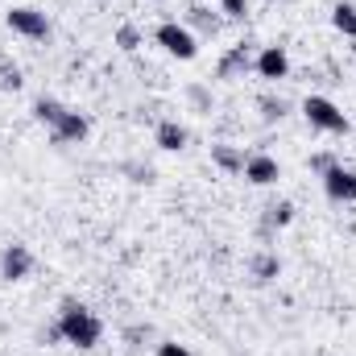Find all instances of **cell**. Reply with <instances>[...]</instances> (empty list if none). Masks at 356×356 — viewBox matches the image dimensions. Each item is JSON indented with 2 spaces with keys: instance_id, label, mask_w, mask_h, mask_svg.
<instances>
[{
  "instance_id": "1",
  "label": "cell",
  "mask_w": 356,
  "mask_h": 356,
  "mask_svg": "<svg viewBox=\"0 0 356 356\" xmlns=\"http://www.w3.org/2000/svg\"><path fill=\"white\" fill-rule=\"evenodd\" d=\"M58 327H63V340L67 344H75V348H95L99 344V336H104V323L91 315L88 307H79V302H63V315H58Z\"/></svg>"
},
{
  "instance_id": "2",
  "label": "cell",
  "mask_w": 356,
  "mask_h": 356,
  "mask_svg": "<svg viewBox=\"0 0 356 356\" xmlns=\"http://www.w3.org/2000/svg\"><path fill=\"white\" fill-rule=\"evenodd\" d=\"M154 38H158V46H162L166 54H175V58H182V63H191V58L199 54V38L191 33V25H178V21H162Z\"/></svg>"
},
{
  "instance_id": "3",
  "label": "cell",
  "mask_w": 356,
  "mask_h": 356,
  "mask_svg": "<svg viewBox=\"0 0 356 356\" xmlns=\"http://www.w3.org/2000/svg\"><path fill=\"white\" fill-rule=\"evenodd\" d=\"M302 116H307L315 129H323V133H348V116H344L327 95H307V99H302Z\"/></svg>"
},
{
  "instance_id": "4",
  "label": "cell",
  "mask_w": 356,
  "mask_h": 356,
  "mask_svg": "<svg viewBox=\"0 0 356 356\" xmlns=\"http://www.w3.org/2000/svg\"><path fill=\"white\" fill-rule=\"evenodd\" d=\"M8 29L21 33V38H29V42H46V38H50V21H46V13H38V8H29V4L8 8Z\"/></svg>"
},
{
  "instance_id": "5",
  "label": "cell",
  "mask_w": 356,
  "mask_h": 356,
  "mask_svg": "<svg viewBox=\"0 0 356 356\" xmlns=\"http://www.w3.org/2000/svg\"><path fill=\"white\" fill-rule=\"evenodd\" d=\"M323 191L336 199V203H356V170H348V166H332L327 175H323Z\"/></svg>"
},
{
  "instance_id": "6",
  "label": "cell",
  "mask_w": 356,
  "mask_h": 356,
  "mask_svg": "<svg viewBox=\"0 0 356 356\" xmlns=\"http://www.w3.org/2000/svg\"><path fill=\"white\" fill-rule=\"evenodd\" d=\"M253 71H257L261 79H286V75H290V58H286L282 46H266V50L253 58Z\"/></svg>"
},
{
  "instance_id": "7",
  "label": "cell",
  "mask_w": 356,
  "mask_h": 356,
  "mask_svg": "<svg viewBox=\"0 0 356 356\" xmlns=\"http://www.w3.org/2000/svg\"><path fill=\"white\" fill-rule=\"evenodd\" d=\"M29 269H33V257H29L25 245H8L4 249V257H0V277L4 282H21V277H29Z\"/></svg>"
},
{
  "instance_id": "8",
  "label": "cell",
  "mask_w": 356,
  "mask_h": 356,
  "mask_svg": "<svg viewBox=\"0 0 356 356\" xmlns=\"http://www.w3.org/2000/svg\"><path fill=\"white\" fill-rule=\"evenodd\" d=\"M245 178L253 182V186H273L282 170H277V162L269 158V154H249V162H245Z\"/></svg>"
},
{
  "instance_id": "9",
  "label": "cell",
  "mask_w": 356,
  "mask_h": 356,
  "mask_svg": "<svg viewBox=\"0 0 356 356\" xmlns=\"http://www.w3.org/2000/svg\"><path fill=\"white\" fill-rule=\"evenodd\" d=\"M50 133H54V141H58V145H79V141L88 137V116H79V112H71V108H67V116H63Z\"/></svg>"
},
{
  "instance_id": "10",
  "label": "cell",
  "mask_w": 356,
  "mask_h": 356,
  "mask_svg": "<svg viewBox=\"0 0 356 356\" xmlns=\"http://www.w3.org/2000/svg\"><path fill=\"white\" fill-rule=\"evenodd\" d=\"M249 67H253V58H249V50H245V46H232V50H228V54L220 58V67H216V75H220V79H241V75H245Z\"/></svg>"
},
{
  "instance_id": "11",
  "label": "cell",
  "mask_w": 356,
  "mask_h": 356,
  "mask_svg": "<svg viewBox=\"0 0 356 356\" xmlns=\"http://www.w3.org/2000/svg\"><path fill=\"white\" fill-rule=\"evenodd\" d=\"M211 162L224 170V175H245V154L236 149V145H211Z\"/></svg>"
},
{
  "instance_id": "12",
  "label": "cell",
  "mask_w": 356,
  "mask_h": 356,
  "mask_svg": "<svg viewBox=\"0 0 356 356\" xmlns=\"http://www.w3.org/2000/svg\"><path fill=\"white\" fill-rule=\"evenodd\" d=\"M154 137H158V145H162V149H166V154H178V149H182V145H186V129H182V124H178V120H162V124H158V133H154Z\"/></svg>"
},
{
  "instance_id": "13",
  "label": "cell",
  "mask_w": 356,
  "mask_h": 356,
  "mask_svg": "<svg viewBox=\"0 0 356 356\" xmlns=\"http://www.w3.org/2000/svg\"><path fill=\"white\" fill-rule=\"evenodd\" d=\"M332 25L344 33V38H353L356 42V4H348V0H340L336 8H332Z\"/></svg>"
},
{
  "instance_id": "14",
  "label": "cell",
  "mask_w": 356,
  "mask_h": 356,
  "mask_svg": "<svg viewBox=\"0 0 356 356\" xmlns=\"http://www.w3.org/2000/svg\"><path fill=\"white\" fill-rule=\"evenodd\" d=\"M33 116H38L42 124H50V129H54V124H58V120L67 116V108H63L58 99H50V95H42V99L33 104Z\"/></svg>"
},
{
  "instance_id": "15",
  "label": "cell",
  "mask_w": 356,
  "mask_h": 356,
  "mask_svg": "<svg viewBox=\"0 0 356 356\" xmlns=\"http://www.w3.org/2000/svg\"><path fill=\"white\" fill-rule=\"evenodd\" d=\"M294 220V203H273V207H266V228H286Z\"/></svg>"
},
{
  "instance_id": "16",
  "label": "cell",
  "mask_w": 356,
  "mask_h": 356,
  "mask_svg": "<svg viewBox=\"0 0 356 356\" xmlns=\"http://www.w3.org/2000/svg\"><path fill=\"white\" fill-rule=\"evenodd\" d=\"M253 273H257V282H273V277L282 273V261H277L273 253H261V257L253 261Z\"/></svg>"
},
{
  "instance_id": "17",
  "label": "cell",
  "mask_w": 356,
  "mask_h": 356,
  "mask_svg": "<svg viewBox=\"0 0 356 356\" xmlns=\"http://www.w3.org/2000/svg\"><path fill=\"white\" fill-rule=\"evenodd\" d=\"M116 46H120L124 54H133V50L141 46V29H137V25H120V29H116Z\"/></svg>"
},
{
  "instance_id": "18",
  "label": "cell",
  "mask_w": 356,
  "mask_h": 356,
  "mask_svg": "<svg viewBox=\"0 0 356 356\" xmlns=\"http://www.w3.org/2000/svg\"><path fill=\"white\" fill-rule=\"evenodd\" d=\"M191 25H195L199 33H216V29H220V21H216L207 8H195V13H191Z\"/></svg>"
},
{
  "instance_id": "19",
  "label": "cell",
  "mask_w": 356,
  "mask_h": 356,
  "mask_svg": "<svg viewBox=\"0 0 356 356\" xmlns=\"http://www.w3.org/2000/svg\"><path fill=\"white\" fill-rule=\"evenodd\" d=\"M17 88H21V71L8 67V63H0V91H17Z\"/></svg>"
},
{
  "instance_id": "20",
  "label": "cell",
  "mask_w": 356,
  "mask_h": 356,
  "mask_svg": "<svg viewBox=\"0 0 356 356\" xmlns=\"http://www.w3.org/2000/svg\"><path fill=\"white\" fill-rule=\"evenodd\" d=\"M257 108L266 112L269 120H277V116H286V99H273V95H261V99H257Z\"/></svg>"
},
{
  "instance_id": "21",
  "label": "cell",
  "mask_w": 356,
  "mask_h": 356,
  "mask_svg": "<svg viewBox=\"0 0 356 356\" xmlns=\"http://www.w3.org/2000/svg\"><path fill=\"white\" fill-rule=\"evenodd\" d=\"M220 8H224V17H232V21H245V17H249V0H220Z\"/></svg>"
},
{
  "instance_id": "22",
  "label": "cell",
  "mask_w": 356,
  "mask_h": 356,
  "mask_svg": "<svg viewBox=\"0 0 356 356\" xmlns=\"http://www.w3.org/2000/svg\"><path fill=\"white\" fill-rule=\"evenodd\" d=\"M332 166H336V158H332V154H315V158H311V170H315V175H319V178L327 175Z\"/></svg>"
},
{
  "instance_id": "23",
  "label": "cell",
  "mask_w": 356,
  "mask_h": 356,
  "mask_svg": "<svg viewBox=\"0 0 356 356\" xmlns=\"http://www.w3.org/2000/svg\"><path fill=\"white\" fill-rule=\"evenodd\" d=\"M129 175H133V182H154V170L149 166H124Z\"/></svg>"
},
{
  "instance_id": "24",
  "label": "cell",
  "mask_w": 356,
  "mask_h": 356,
  "mask_svg": "<svg viewBox=\"0 0 356 356\" xmlns=\"http://www.w3.org/2000/svg\"><path fill=\"white\" fill-rule=\"evenodd\" d=\"M191 99H195L199 108H211V95H207V88H199V83L191 88Z\"/></svg>"
},
{
  "instance_id": "25",
  "label": "cell",
  "mask_w": 356,
  "mask_h": 356,
  "mask_svg": "<svg viewBox=\"0 0 356 356\" xmlns=\"http://www.w3.org/2000/svg\"><path fill=\"white\" fill-rule=\"evenodd\" d=\"M158 356H191V353H186L182 344H170V340H166V344H158Z\"/></svg>"
}]
</instances>
